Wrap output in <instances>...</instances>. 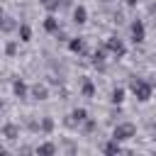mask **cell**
Returning a JSON list of instances; mask_svg holds the SVG:
<instances>
[{
    "label": "cell",
    "mask_w": 156,
    "mask_h": 156,
    "mask_svg": "<svg viewBox=\"0 0 156 156\" xmlns=\"http://www.w3.org/2000/svg\"><path fill=\"white\" fill-rule=\"evenodd\" d=\"M132 132H134V129H132L129 124H127V127H119V129H115V139H127Z\"/></svg>",
    "instance_id": "cell-1"
},
{
    "label": "cell",
    "mask_w": 156,
    "mask_h": 156,
    "mask_svg": "<svg viewBox=\"0 0 156 156\" xmlns=\"http://www.w3.org/2000/svg\"><path fill=\"white\" fill-rule=\"evenodd\" d=\"M83 17H85V10H83V7H80V10H76V20H78V22H83Z\"/></svg>",
    "instance_id": "cell-2"
}]
</instances>
